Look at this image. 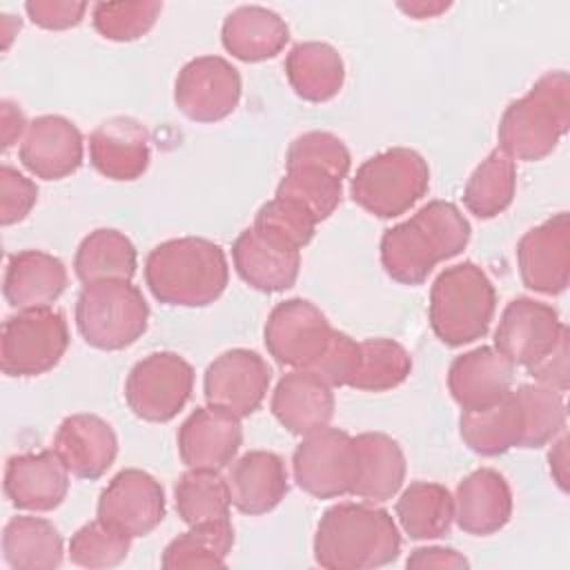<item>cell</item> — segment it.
<instances>
[{
	"instance_id": "1",
	"label": "cell",
	"mask_w": 570,
	"mask_h": 570,
	"mask_svg": "<svg viewBox=\"0 0 570 570\" xmlns=\"http://www.w3.org/2000/svg\"><path fill=\"white\" fill-rule=\"evenodd\" d=\"M470 223L456 205L430 200L381 238V265L401 285H421L436 263L465 249Z\"/></svg>"
},
{
	"instance_id": "2",
	"label": "cell",
	"mask_w": 570,
	"mask_h": 570,
	"mask_svg": "<svg viewBox=\"0 0 570 570\" xmlns=\"http://www.w3.org/2000/svg\"><path fill=\"white\" fill-rule=\"evenodd\" d=\"M401 552V532L392 514L374 503H336L314 532V559L327 570H372Z\"/></svg>"
},
{
	"instance_id": "3",
	"label": "cell",
	"mask_w": 570,
	"mask_h": 570,
	"mask_svg": "<svg viewBox=\"0 0 570 570\" xmlns=\"http://www.w3.org/2000/svg\"><path fill=\"white\" fill-rule=\"evenodd\" d=\"M227 281L223 247L200 236L165 240L145 261V283L165 305L205 307L225 292Z\"/></svg>"
},
{
	"instance_id": "4",
	"label": "cell",
	"mask_w": 570,
	"mask_h": 570,
	"mask_svg": "<svg viewBox=\"0 0 570 570\" xmlns=\"http://www.w3.org/2000/svg\"><path fill=\"white\" fill-rule=\"evenodd\" d=\"M570 127V78L543 73L525 96L512 100L497 129L499 149L512 160L534 163L550 156Z\"/></svg>"
},
{
	"instance_id": "5",
	"label": "cell",
	"mask_w": 570,
	"mask_h": 570,
	"mask_svg": "<svg viewBox=\"0 0 570 570\" xmlns=\"http://www.w3.org/2000/svg\"><path fill=\"white\" fill-rule=\"evenodd\" d=\"M497 309V292L488 274L465 261L445 267L430 289V325L441 343L461 347L483 338Z\"/></svg>"
},
{
	"instance_id": "6",
	"label": "cell",
	"mask_w": 570,
	"mask_h": 570,
	"mask_svg": "<svg viewBox=\"0 0 570 570\" xmlns=\"http://www.w3.org/2000/svg\"><path fill=\"white\" fill-rule=\"evenodd\" d=\"M149 305L131 281L87 283L76 301V327L96 350H125L147 330Z\"/></svg>"
},
{
	"instance_id": "7",
	"label": "cell",
	"mask_w": 570,
	"mask_h": 570,
	"mask_svg": "<svg viewBox=\"0 0 570 570\" xmlns=\"http://www.w3.org/2000/svg\"><path fill=\"white\" fill-rule=\"evenodd\" d=\"M430 187L425 158L407 147H392L367 158L354 174L352 200L376 218H396L410 212Z\"/></svg>"
},
{
	"instance_id": "8",
	"label": "cell",
	"mask_w": 570,
	"mask_h": 570,
	"mask_svg": "<svg viewBox=\"0 0 570 570\" xmlns=\"http://www.w3.org/2000/svg\"><path fill=\"white\" fill-rule=\"evenodd\" d=\"M67 347L69 327L62 312L24 309L2 323L0 367L13 379L40 376L60 363Z\"/></svg>"
},
{
	"instance_id": "9",
	"label": "cell",
	"mask_w": 570,
	"mask_h": 570,
	"mask_svg": "<svg viewBox=\"0 0 570 570\" xmlns=\"http://www.w3.org/2000/svg\"><path fill=\"white\" fill-rule=\"evenodd\" d=\"M194 367L176 352H151L127 374L125 401L129 410L149 423L171 421L189 401Z\"/></svg>"
},
{
	"instance_id": "10",
	"label": "cell",
	"mask_w": 570,
	"mask_h": 570,
	"mask_svg": "<svg viewBox=\"0 0 570 570\" xmlns=\"http://www.w3.org/2000/svg\"><path fill=\"white\" fill-rule=\"evenodd\" d=\"M298 488L314 499L352 494L358 474L354 436L338 428H323L303 436L292 454Z\"/></svg>"
},
{
	"instance_id": "11",
	"label": "cell",
	"mask_w": 570,
	"mask_h": 570,
	"mask_svg": "<svg viewBox=\"0 0 570 570\" xmlns=\"http://www.w3.org/2000/svg\"><path fill=\"white\" fill-rule=\"evenodd\" d=\"M334 327L327 316L305 298H287L272 307L265 321V347L283 367L312 370L325 354Z\"/></svg>"
},
{
	"instance_id": "12",
	"label": "cell",
	"mask_w": 570,
	"mask_h": 570,
	"mask_svg": "<svg viewBox=\"0 0 570 570\" xmlns=\"http://www.w3.org/2000/svg\"><path fill=\"white\" fill-rule=\"evenodd\" d=\"M240 73L220 56H198L183 65L174 82V102L194 122H218L240 100Z\"/></svg>"
},
{
	"instance_id": "13",
	"label": "cell",
	"mask_w": 570,
	"mask_h": 570,
	"mask_svg": "<svg viewBox=\"0 0 570 570\" xmlns=\"http://www.w3.org/2000/svg\"><path fill=\"white\" fill-rule=\"evenodd\" d=\"M96 514L129 539L145 537L165 519L163 485L145 470H120L100 492Z\"/></svg>"
},
{
	"instance_id": "14",
	"label": "cell",
	"mask_w": 570,
	"mask_h": 570,
	"mask_svg": "<svg viewBox=\"0 0 570 570\" xmlns=\"http://www.w3.org/2000/svg\"><path fill=\"white\" fill-rule=\"evenodd\" d=\"M568 327L557 309L541 301L519 296L512 298L497 325L494 350L501 352L514 367H530L541 361L559 343Z\"/></svg>"
},
{
	"instance_id": "15",
	"label": "cell",
	"mask_w": 570,
	"mask_h": 570,
	"mask_svg": "<svg viewBox=\"0 0 570 570\" xmlns=\"http://www.w3.org/2000/svg\"><path fill=\"white\" fill-rule=\"evenodd\" d=\"M272 381L267 361L252 350H227L216 356L203 379L207 405L232 412L245 419L258 410Z\"/></svg>"
},
{
	"instance_id": "16",
	"label": "cell",
	"mask_w": 570,
	"mask_h": 570,
	"mask_svg": "<svg viewBox=\"0 0 570 570\" xmlns=\"http://www.w3.org/2000/svg\"><path fill=\"white\" fill-rule=\"evenodd\" d=\"M517 265L528 289L546 296L566 292L570 281V220L566 212L554 214L521 236Z\"/></svg>"
},
{
	"instance_id": "17",
	"label": "cell",
	"mask_w": 570,
	"mask_h": 570,
	"mask_svg": "<svg viewBox=\"0 0 570 570\" xmlns=\"http://www.w3.org/2000/svg\"><path fill=\"white\" fill-rule=\"evenodd\" d=\"M18 158L36 178H67L82 165V134L65 116H38L20 140Z\"/></svg>"
},
{
	"instance_id": "18",
	"label": "cell",
	"mask_w": 570,
	"mask_h": 570,
	"mask_svg": "<svg viewBox=\"0 0 570 570\" xmlns=\"http://www.w3.org/2000/svg\"><path fill=\"white\" fill-rule=\"evenodd\" d=\"M243 443L240 419L227 410L196 407L178 428V454L191 470L227 468Z\"/></svg>"
},
{
	"instance_id": "19",
	"label": "cell",
	"mask_w": 570,
	"mask_h": 570,
	"mask_svg": "<svg viewBox=\"0 0 570 570\" xmlns=\"http://www.w3.org/2000/svg\"><path fill=\"white\" fill-rule=\"evenodd\" d=\"M69 492V470L53 450L13 454L4 468V494L27 512L56 510Z\"/></svg>"
},
{
	"instance_id": "20",
	"label": "cell",
	"mask_w": 570,
	"mask_h": 570,
	"mask_svg": "<svg viewBox=\"0 0 570 570\" xmlns=\"http://www.w3.org/2000/svg\"><path fill=\"white\" fill-rule=\"evenodd\" d=\"M69 474L87 481L100 479L118 454L114 428L96 414H71L56 430L51 448Z\"/></svg>"
},
{
	"instance_id": "21",
	"label": "cell",
	"mask_w": 570,
	"mask_h": 570,
	"mask_svg": "<svg viewBox=\"0 0 570 570\" xmlns=\"http://www.w3.org/2000/svg\"><path fill=\"white\" fill-rule=\"evenodd\" d=\"M514 365L494 347L481 345L450 363L448 390L463 412L483 410L512 390Z\"/></svg>"
},
{
	"instance_id": "22",
	"label": "cell",
	"mask_w": 570,
	"mask_h": 570,
	"mask_svg": "<svg viewBox=\"0 0 570 570\" xmlns=\"http://www.w3.org/2000/svg\"><path fill=\"white\" fill-rule=\"evenodd\" d=\"M272 414L296 436L314 434L334 416L332 385L312 370H292L274 387Z\"/></svg>"
},
{
	"instance_id": "23",
	"label": "cell",
	"mask_w": 570,
	"mask_h": 570,
	"mask_svg": "<svg viewBox=\"0 0 570 570\" xmlns=\"http://www.w3.org/2000/svg\"><path fill=\"white\" fill-rule=\"evenodd\" d=\"M89 160L109 180H136L149 167V134L136 118H107L89 134Z\"/></svg>"
},
{
	"instance_id": "24",
	"label": "cell",
	"mask_w": 570,
	"mask_h": 570,
	"mask_svg": "<svg viewBox=\"0 0 570 570\" xmlns=\"http://www.w3.org/2000/svg\"><path fill=\"white\" fill-rule=\"evenodd\" d=\"M225 483L232 505L249 517L274 510L289 490L285 461L269 450H249L232 461Z\"/></svg>"
},
{
	"instance_id": "25",
	"label": "cell",
	"mask_w": 570,
	"mask_h": 570,
	"mask_svg": "<svg viewBox=\"0 0 570 570\" xmlns=\"http://www.w3.org/2000/svg\"><path fill=\"white\" fill-rule=\"evenodd\" d=\"M67 283V267L60 258L40 249H22L7 261L2 294L18 312L42 309L60 298Z\"/></svg>"
},
{
	"instance_id": "26",
	"label": "cell",
	"mask_w": 570,
	"mask_h": 570,
	"mask_svg": "<svg viewBox=\"0 0 570 570\" xmlns=\"http://www.w3.org/2000/svg\"><path fill=\"white\" fill-rule=\"evenodd\" d=\"M512 517V490L492 468L470 472L454 492V521L474 537L499 532Z\"/></svg>"
},
{
	"instance_id": "27",
	"label": "cell",
	"mask_w": 570,
	"mask_h": 570,
	"mask_svg": "<svg viewBox=\"0 0 570 570\" xmlns=\"http://www.w3.org/2000/svg\"><path fill=\"white\" fill-rule=\"evenodd\" d=\"M227 53L243 62H263L278 56L289 42L287 22L272 9L243 4L227 13L220 29Z\"/></svg>"
},
{
	"instance_id": "28",
	"label": "cell",
	"mask_w": 570,
	"mask_h": 570,
	"mask_svg": "<svg viewBox=\"0 0 570 570\" xmlns=\"http://www.w3.org/2000/svg\"><path fill=\"white\" fill-rule=\"evenodd\" d=\"M459 432L463 443L481 456H497L512 448H523L525 412L517 390H510L483 410L461 412Z\"/></svg>"
},
{
	"instance_id": "29",
	"label": "cell",
	"mask_w": 570,
	"mask_h": 570,
	"mask_svg": "<svg viewBox=\"0 0 570 570\" xmlns=\"http://www.w3.org/2000/svg\"><path fill=\"white\" fill-rule=\"evenodd\" d=\"M232 261L238 276L265 294L289 289L301 269V252L281 249L261 238L252 227L243 229L234 240Z\"/></svg>"
},
{
	"instance_id": "30",
	"label": "cell",
	"mask_w": 570,
	"mask_h": 570,
	"mask_svg": "<svg viewBox=\"0 0 570 570\" xmlns=\"http://www.w3.org/2000/svg\"><path fill=\"white\" fill-rule=\"evenodd\" d=\"M358 474L354 497L383 503L390 501L405 481V454L401 445L383 432H363L354 436Z\"/></svg>"
},
{
	"instance_id": "31",
	"label": "cell",
	"mask_w": 570,
	"mask_h": 570,
	"mask_svg": "<svg viewBox=\"0 0 570 570\" xmlns=\"http://www.w3.org/2000/svg\"><path fill=\"white\" fill-rule=\"evenodd\" d=\"M285 76L298 98L307 102H327L343 87L345 65L332 45L307 40L289 49L285 58Z\"/></svg>"
},
{
	"instance_id": "32",
	"label": "cell",
	"mask_w": 570,
	"mask_h": 570,
	"mask_svg": "<svg viewBox=\"0 0 570 570\" xmlns=\"http://www.w3.org/2000/svg\"><path fill=\"white\" fill-rule=\"evenodd\" d=\"M62 554V537L47 519L20 514L2 530V557L13 570H53Z\"/></svg>"
},
{
	"instance_id": "33",
	"label": "cell",
	"mask_w": 570,
	"mask_h": 570,
	"mask_svg": "<svg viewBox=\"0 0 570 570\" xmlns=\"http://www.w3.org/2000/svg\"><path fill=\"white\" fill-rule=\"evenodd\" d=\"M138 254L134 243L118 229L89 232L73 256V272L80 283L98 281H131L136 274Z\"/></svg>"
},
{
	"instance_id": "34",
	"label": "cell",
	"mask_w": 570,
	"mask_h": 570,
	"mask_svg": "<svg viewBox=\"0 0 570 570\" xmlns=\"http://www.w3.org/2000/svg\"><path fill=\"white\" fill-rule=\"evenodd\" d=\"M396 517L410 539L445 537L454 521V497L441 483L412 481L396 501Z\"/></svg>"
},
{
	"instance_id": "35",
	"label": "cell",
	"mask_w": 570,
	"mask_h": 570,
	"mask_svg": "<svg viewBox=\"0 0 570 570\" xmlns=\"http://www.w3.org/2000/svg\"><path fill=\"white\" fill-rule=\"evenodd\" d=\"M517 191V165L499 147L470 174L463 187V205L481 220L503 214Z\"/></svg>"
},
{
	"instance_id": "36",
	"label": "cell",
	"mask_w": 570,
	"mask_h": 570,
	"mask_svg": "<svg viewBox=\"0 0 570 570\" xmlns=\"http://www.w3.org/2000/svg\"><path fill=\"white\" fill-rule=\"evenodd\" d=\"M234 546L232 521H214L189 525L187 532L178 534L163 550L160 566L165 570L183 568H223Z\"/></svg>"
},
{
	"instance_id": "37",
	"label": "cell",
	"mask_w": 570,
	"mask_h": 570,
	"mask_svg": "<svg viewBox=\"0 0 570 570\" xmlns=\"http://www.w3.org/2000/svg\"><path fill=\"white\" fill-rule=\"evenodd\" d=\"M176 512L187 525L214 523L229 519V490L225 479L214 470H187L174 485Z\"/></svg>"
},
{
	"instance_id": "38",
	"label": "cell",
	"mask_w": 570,
	"mask_h": 570,
	"mask_svg": "<svg viewBox=\"0 0 570 570\" xmlns=\"http://www.w3.org/2000/svg\"><path fill=\"white\" fill-rule=\"evenodd\" d=\"M343 180L321 167L298 165L285 167V176L276 187V198L292 200L314 216L316 223L330 218L341 205Z\"/></svg>"
},
{
	"instance_id": "39",
	"label": "cell",
	"mask_w": 570,
	"mask_h": 570,
	"mask_svg": "<svg viewBox=\"0 0 570 570\" xmlns=\"http://www.w3.org/2000/svg\"><path fill=\"white\" fill-rule=\"evenodd\" d=\"M412 372L410 352L392 338L361 341V363L350 387L361 392H387Z\"/></svg>"
},
{
	"instance_id": "40",
	"label": "cell",
	"mask_w": 570,
	"mask_h": 570,
	"mask_svg": "<svg viewBox=\"0 0 570 570\" xmlns=\"http://www.w3.org/2000/svg\"><path fill=\"white\" fill-rule=\"evenodd\" d=\"M316 225L314 216L301 205L274 196L256 212L252 229L281 249L301 252L312 240Z\"/></svg>"
},
{
	"instance_id": "41",
	"label": "cell",
	"mask_w": 570,
	"mask_h": 570,
	"mask_svg": "<svg viewBox=\"0 0 570 570\" xmlns=\"http://www.w3.org/2000/svg\"><path fill=\"white\" fill-rule=\"evenodd\" d=\"M163 2H96L91 9L94 29L111 42H131L142 38L158 20Z\"/></svg>"
},
{
	"instance_id": "42",
	"label": "cell",
	"mask_w": 570,
	"mask_h": 570,
	"mask_svg": "<svg viewBox=\"0 0 570 570\" xmlns=\"http://www.w3.org/2000/svg\"><path fill=\"white\" fill-rule=\"evenodd\" d=\"M517 394L525 412V443L523 448L534 450L554 441L566 430V405L563 394L532 383L519 385Z\"/></svg>"
},
{
	"instance_id": "43",
	"label": "cell",
	"mask_w": 570,
	"mask_h": 570,
	"mask_svg": "<svg viewBox=\"0 0 570 570\" xmlns=\"http://www.w3.org/2000/svg\"><path fill=\"white\" fill-rule=\"evenodd\" d=\"M131 539L109 528L100 519L85 523L71 534L69 561L80 568H114L129 554Z\"/></svg>"
},
{
	"instance_id": "44",
	"label": "cell",
	"mask_w": 570,
	"mask_h": 570,
	"mask_svg": "<svg viewBox=\"0 0 570 570\" xmlns=\"http://www.w3.org/2000/svg\"><path fill=\"white\" fill-rule=\"evenodd\" d=\"M298 165L321 167L332 176H336L338 180H343L350 174L352 156L338 136L330 131H307L292 140L285 156V167H298Z\"/></svg>"
},
{
	"instance_id": "45",
	"label": "cell",
	"mask_w": 570,
	"mask_h": 570,
	"mask_svg": "<svg viewBox=\"0 0 570 570\" xmlns=\"http://www.w3.org/2000/svg\"><path fill=\"white\" fill-rule=\"evenodd\" d=\"M361 363V343L343 332H334L325 354L312 365L325 383L332 387H350Z\"/></svg>"
},
{
	"instance_id": "46",
	"label": "cell",
	"mask_w": 570,
	"mask_h": 570,
	"mask_svg": "<svg viewBox=\"0 0 570 570\" xmlns=\"http://www.w3.org/2000/svg\"><path fill=\"white\" fill-rule=\"evenodd\" d=\"M38 200V187L31 178L18 169L0 167V223L4 227L16 225L29 216Z\"/></svg>"
},
{
	"instance_id": "47",
	"label": "cell",
	"mask_w": 570,
	"mask_h": 570,
	"mask_svg": "<svg viewBox=\"0 0 570 570\" xmlns=\"http://www.w3.org/2000/svg\"><path fill=\"white\" fill-rule=\"evenodd\" d=\"M87 2L73 0H29L24 2V11L33 24L51 31H62L80 24L87 11Z\"/></svg>"
},
{
	"instance_id": "48",
	"label": "cell",
	"mask_w": 570,
	"mask_h": 570,
	"mask_svg": "<svg viewBox=\"0 0 570 570\" xmlns=\"http://www.w3.org/2000/svg\"><path fill=\"white\" fill-rule=\"evenodd\" d=\"M568 345H570V334L568 330L561 334L559 343L552 347L550 354H546L541 361L528 367V374L534 379V383L546 385L559 394L568 390Z\"/></svg>"
},
{
	"instance_id": "49",
	"label": "cell",
	"mask_w": 570,
	"mask_h": 570,
	"mask_svg": "<svg viewBox=\"0 0 570 570\" xmlns=\"http://www.w3.org/2000/svg\"><path fill=\"white\" fill-rule=\"evenodd\" d=\"M407 568L414 570H425V568H450V570H461L468 568L470 561L456 552L454 548H441V546H428V548H416L405 561Z\"/></svg>"
},
{
	"instance_id": "50",
	"label": "cell",
	"mask_w": 570,
	"mask_h": 570,
	"mask_svg": "<svg viewBox=\"0 0 570 570\" xmlns=\"http://www.w3.org/2000/svg\"><path fill=\"white\" fill-rule=\"evenodd\" d=\"M29 122L22 114V109L13 100H2L0 102V138H2V149L7 151L11 145L22 140Z\"/></svg>"
},
{
	"instance_id": "51",
	"label": "cell",
	"mask_w": 570,
	"mask_h": 570,
	"mask_svg": "<svg viewBox=\"0 0 570 570\" xmlns=\"http://www.w3.org/2000/svg\"><path fill=\"white\" fill-rule=\"evenodd\" d=\"M552 448L548 452V461H550V474L554 479V483L568 492V436L566 432H561L554 441H550Z\"/></svg>"
},
{
	"instance_id": "52",
	"label": "cell",
	"mask_w": 570,
	"mask_h": 570,
	"mask_svg": "<svg viewBox=\"0 0 570 570\" xmlns=\"http://www.w3.org/2000/svg\"><path fill=\"white\" fill-rule=\"evenodd\" d=\"M399 9L416 20H425V18H436L439 13L450 9V2H432V0H416V2H399Z\"/></svg>"
},
{
	"instance_id": "53",
	"label": "cell",
	"mask_w": 570,
	"mask_h": 570,
	"mask_svg": "<svg viewBox=\"0 0 570 570\" xmlns=\"http://www.w3.org/2000/svg\"><path fill=\"white\" fill-rule=\"evenodd\" d=\"M20 18H16V16H11V13H2L0 16V36H2V51H7L9 47H11V42H13V38L18 36V31H20Z\"/></svg>"
}]
</instances>
